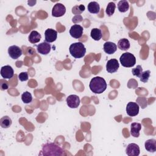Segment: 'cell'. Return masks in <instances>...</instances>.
Returning <instances> with one entry per match:
<instances>
[{
  "instance_id": "6da1fadb",
  "label": "cell",
  "mask_w": 156,
  "mask_h": 156,
  "mask_svg": "<svg viewBox=\"0 0 156 156\" xmlns=\"http://www.w3.org/2000/svg\"><path fill=\"white\" fill-rule=\"evenodd\" d=\"M64 150L58 145L54 143H48L42 146V149L39 155L61 156L64 155Z\"/></svg>"
},
{
  "instance_id": "7a4b0ae2",
  "label": "cell",
  "mask_w": 156,
  "mask_h": 156,
  "mask_svg": "<svg viewBox=\"0 0 156 156\" xmlns=\"http://www.w3.org/2000/svg\"><path fill=\"white\" fill-rule=\"evenodd\" d=\"M107 83L105 79L101 77L96 76L93 77L89 84L91 91L96 94L103 93L107 88Z\"/></svg>"
},
{
  "instance_id": "3957f363",
  "label": "cell",
  "mask_w": 156,
  "mask_h": 156,
  "mask_svg": "<svg viewBox=\"0 0 156 156\" xmlns=\"http://www.w3.org/2000/svg\"><path fill=\"white\" fill-rule=\"evenodd\" d=\"M69 50L71 55L76 58L83 57L86 53L85 46L81 42H76L71 44Z\"/></svg>"
},
{
  "instance_id": "277c9868",
  "label": "cell",
  "mask_w": 156,
  "mask_h": 156,
  "mask_svg": "<svg viewBox=\"0 0 156 156\" xmlns=\"http://www.w3.org/2000/svg\"><path fill=\"white\" fill-rule=\"evenodd\" d=\"M120 63L122 66L127 68L133 66L136 63V58L130 52L123 53L119 58Z\"/></svg>"
},
{
  "instance_id": "5b68a950",
  "label": "cell",
  "mask_w": 156,
  "mask_h": 156,
  "mask_svg": "<svg viewBox=\"0 0 156 156\" xmlns=\"http://www.w3.org/2000/svg\"><path fill=\"white\" fill-rule=\"evenodd\" d=\"M126 112L130 116H136L139 113V105L137 103L129 102L126 106Z\"/></svg>"
},
{
  "instance_id": "8992f818",
  "label": "cell",
  "mask_w": 156,
  "mask_h": 156,
  "mask_svg": "<svg viewBox=\"0 0 156 156\" xmlns=\"http://www.w3.org/2000/svg\"><path fill=\"white\" fill-rule=\"evenodd\" d=\"M66 12V8L64 5L61 3L55 4L52 7V15L54 17L62 16Z\"/></svg>"
},
{
  "instance_id": "52a82bcc",
  "label": "cell",
  "mask_w": 156,
  "mask_h": 156,
  "mask_svg": "<svg viewBox=\"0 0 156 156\" xmlns=\"http://www.w3.org/2000/svg\"><path fill=\"white\" fill-rule=\"evenodd\" d=\"M83 27L79 24H74L71 27L69 30V34L73 38L79 39L80 38L83 34Z\"/></svg>"
},
{
  "instance_id": "ba28073f",
  "label": "cell",
  "mask_w": 156,
  "mask_h": 156,
  "mask_svg": "<svg viewBox=\"0 0 156 156\" xmlns=\"http://www.w3.org/2000/svg\"><path fill=\"white\" fill-rule=\"evenodd\" d=\"M80 102L78 96L76 94H71L66 98V104L68 106L71 108H76L78 107Z\"/></svg>"
},
{
  "instance_id": "9c48e42d",
  "label": "cell",
  "mask_w": 156,
  "mask_h": 156,
  "mask_svg": "<svg viewBox=\"0 0 156 156\" xmlns=\"http://www.w3.org/2000/svg\"><path fill=\"white\" fill-rule=\"evenodd\" d=\"M140 152V149L138 146L135 143H130L127 145L126 153L129 156H138Z\"/></svg>"
},
{
  "instance_id": "30bf717a",
  "label": "cell",
  "mask_w": 156,
  "mask_h": 156,
  "mask_svg": "<svg viewBox=\"0 0 156 156\" xmlns=\"http://www.w3.org/2000/svg\"><path fill=\"white\" fill-rule=\"evenodd\" d=\"M8 54L13 59H17L22 55L21 49L16 45H13L8 48Z\"/></svg>"
},
{
  "instance_id": "8fae6325",
  "label": "cell",
  "mask_w": 156,
  "mask_h": 156,
  "mask_svg": "<svg viewBox=\"0 0 156 156\" xmlns=\"http://www.w3.org/2000/svg\"><path fill=\"white\" fill-rule=\"evenodd\" d=\"M119 66L118 60L115 58H112L107 61L106 63V69L110 73H113L117 71Z\"/></svg>"
},
{
  "instance_id": "7c38bea8",
  "label": "cell",
  "mask_w": 156,
  "mask_h": 156,
  "mask_svg": "<svg viewBox=\"0 0 156 156\" xmlns=\"http://www.w3.org/2000/svg\"><path fill=\"white\" fill-rule=\"evenodd\" d=\"M14 74L13 68L9 65H5L1 69V75L4 79H11Z\"/></svg>"
},
{
  "instance_id": "4fadbf2b",
  "label": "cell",
  "mask_w": 156,
  "mask_h": 156,
  "mask_svg": "<svg viewBox=\"0 0 156 156\" xmlns=\"http://www.w3.org/2000/svg\"><path fill=\"white\" fill-rule=\"evenodd\" d=\"M45 41L48 43H52L56 40L57 37V32L52 29H48L45 30Z\"/></svg>"
},
{
  "instance_id": "5bb4252c",
  "label": "cell",
  "mask_w": 156,
  "mask_h": 156,
  "mask_svg": "<svg viewBox=\"0 0 156 156\" xmlns=\"http://www.w3.org/2000/svg\"><path fill=\"white\" fill-rule=\"evenodd\" d=\"M51 49V44L46 41L42 42L37 46V49L38 52L43 55H46L49 54Z\"/></svg>"
},
{
  "instance_id": "9a60e30c",
  "label": "cell",
  "mask_w": 156,
  "mask_h": 156,
  "mask_svg": "<svg viewBox=\"0 0 156 156\" xmlns=\"http://www.w3.org/2000/svg\"><path fill=\"white\" fill-rule=\"evenodd\" d=\"M104 51L108 54H112L117 50V46L115 43L111 41H107L104 44Z\"/></svg>"
},
{
  "instance_id": "2e32d148",
  "label": "cell",
  "mask_w": 156,
  "mask_h": 156,
  "mask_svg": "<svg viewBox=\"0 0 156 156\" xmlns=\"http://www.w3.org/2000/svg\"><path fill=\"white\" fill-rule=\"evenodd\" d=\"M141 129V124L138 122H133L130 125V133L133 137L140 136V131Z\"/></svg>"
},
{
  "instance_id": "e0dca14e",
  "label": "cell",
  "mask_w": 156,
  "mask_h": 156,
  "mask_svg": "<svg viewBox=\"0 0 156 156\" xmlns=\"http://www.w3.org/2000/svg\"><path fill=\"white\" fill-rule=\"evenodd\" d=\"M144 147L147 151L155 152L156 151V140L155 139H149L144 143Z\"/></svg>"
},
{
  "instance_id": "ac0fdd59",
  "label": "cell",
  "mask_w": 156,
  "mask_h": 156,
  "mask_svg": "<svg viewBox=\"0 0 156 156\" xmlns=\"http://www.w3.org/2000/svg\"><path fill=\"white\" fill-rule=\"evenodd\" d=\"M88 10L91 13H95L97 14L99 12L100 10V7L99 4L96 2V1H92L90 2L87 6Z\"/></svg>"
},
{
  "instance_id": "d6986e66",
  "label": "cell",
  "mask_w": 156,
  "mask_h": 156,
  "mask_svg": "<svg viewBox=\"0 0 156 156\" xmlns=\"http://www.w3.org/2000/svg\"><path fill=\"white\" fill-rule=\"evenodd\" d=\"M41 38V35L37 31L32 30L29 35V41L31 43L35 44L39 42Z\"/></svg>"
},
{
  "instance_id": "ffe728a7",
  "label": "cell",
  "mask_w": 156,
  "mask_h": 156,
  "mask_svg": "<svg viewBox=\"0 0 156 156\" xmlns=\"http://www.w3.org/2000/svg\"><path fill=\"white\" fill-rule=\"evenodd\" d=\"M130 42L127 38L120 39L118 42V47L122 51H127L130 48Z\"/></svg>"
},
{
  "instance_id": "44dd1931",
  "label": "cell",
  "mask_w": 156,
  "mask_h": 156,
  "mask_svg": "<svg viewBox=\"0 0 156 156\" xmlns=\"http://www.w3.org/2000/svg\"><path fill=\"white\" fill-rule=\"evenodd\" d=\"M129 9V2L126 0H121L118 3V9L120 12L124 13Z\"/></svg>"
},
{
  "instance_id": "7402d4cb",
  "label": "cell",
  "mask_w": 156,
  "mask_h": 156,
  "mask_svg": "<svg viewBox=\"0 0 156 156\" xmlns=\"http://www.w3.org/2000/svg\"><path fill=\"white\" fill-rule=\"evenodd\" d=\"M91 37L96 41H99L102 38V32L101 30L98 28H93L91 30L90 33Z\"/></svg>"
},
{
  "instance_id": "603a6c76",
  "label": "cell",
  "mask_w": 156,
  "mask_h": 156,
  "mask_svg": "<svg viewBox=\"0 0 156 156\" xmlns=\"http://www.w3.org/2000/svg\"><path fill=\"white\" fill-rule=\"evenodd\" d=\"M12 121L10 117L8 116H4L0 119V125L4 129H7L12 125Z\"/></svg>"
},
{
  "instance_id": "cb8c5ba5",
  "label": "cell",
  "mask_w": 156,
  "mask_h": 156,
  "mask_svg": "<svg viewBox=\"0 0 156 156\" xmlns=\"http://www.w3.org/2000/svg\"><path fill=\"white\" fill-rule=\"evenodd\" d=\"M116 8V5L114 2H110L108 4L107 7H106V10H105V13H107V15L108 16H111L113 15L114 12H115V10Z\"/></svg>"
},
{
  "instance_id": "d4e9b609",
  "label": "cell",
  "mask_w": 156,
  "mask_h": 156,
  "mask_svg": "<svg viewBox=\"0 0 156 156\" xmlns=\"http://www.w3.org/2000/svg\"><path fill=\"white\" fill-rule=\"evenodd\" d=\"M21 99L24 103L29 104L32 101V94L29 91H25L21 95Z\"/></svg>"
},
{
  "instance_id": "484cf974",
  "label": "cell",
  "mask_w": 156,
  "mask_h": 156,
  "mask_svg": "<svg viewBox=\"0 0 156 156\" xmlns=\"http://www.w3.org/2000/svg\"><path fill=\"white\" fill-rule=\"evenodd\" d=\"M150 75H151V71L149 70L145 71L142 73L141 76L140 77V79L141 82L144 83H146L149 80Z\"/></svg>"
},
{
  "instance_id": "4316f807",
  "label": "cell",
  "mask_w": 156,
  "mask_h": 156,
  "mask_svg": "<svg viewBox=\"0 0 156 156\" xmlns=\"http://www.w3.org/2000/svg\"><path fill=\"white\" fill-rule=\"evenodd\" d=\"M132 73L133 76H135L138 77H140L143 73V68L141 65H137L136 68L132 69Z\"/></svg>"
},
{
  "instance_id": "83f0119b",
  "label": "cell",
  "mask_w": 156,
  "mask_h": 156,
  "mask_svg": "<svg viewBox=\"0 0 156 156\" xmlns=\"http://www.w3.org/2000/svg\"><path fill=\"white\" fill-rule=\"evenodd\" d=\"M85 10V6L82 4H80L79 5V6L78 5H76L74 6L73 9H72V12L74 13V14H79V13H81L82 12H83Z\"/></svg>"
},
{
  "instance_id": "f1b7e54d",
  "label": "cell",
  "mask_w": 156,
  "mask_h": 156,
  "mask_svg": "<svg viewBox=\"0 0 156 156\" xmlns=\"http://www.w3.org/2000/svg\"><path fill=\"white\" fill-rule=\"evenodd\" d=\"M18 79L20 80L23 82L26 81L28 79V74L27 72H21L18 75Z\"/></svg>"
},
{
  "instance_id": "f546056e",
  "label": "cell",
  "mask_w": 156,
  "mask_h": 156,
  "mask_svg": "<svg viewBox=\"0 0 156 156\" xmlns=\"http://www.w3.org/2000/svg\"><path fill=\"white\" fill-rule=\"evenodd\" d=\"M9 88L8 84L7 83V82H2L1 80V90H7Z\"/></svg>"
}]
</instances>
